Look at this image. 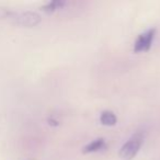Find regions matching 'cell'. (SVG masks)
Segmentation results:
<instances>
[{"mask_svg":"<svg viewBox=\"0 0 160 160\" xmlns=\"http://www.w3.org/2000/svg\"><path fill=\"white\" fill-rule=\"evenodd\" d=\"M144 142V133L138 131L125 142L120 150V157L123 160H132L136 157Z\"/></svg>","mask_w":160,"mask_h":160,"instance_id":"6da1fadb","label":"cell"},{"mask_svg":"<svg viewBox=\"0 0 160 160\" xmlns=\"http://www.w3.org/2000/svg\"><path fill=\"white\" fill-rule=\"evenodd\" d=\"M156 35V29H149L146 32L142 33L136 40L134 44V51L136 53H142V52H147L151 47L152 41Z\"/></svg>","mask_w":160,"mask_h":160,"instance_id":"7a4b0ae2","label":"cell"},{"mask_svg":"<svg viewBox=\"0 0 160 160\" xmlns=\"http://www.w3.org/2000/svg\"><path fill=\"white\" fill-rule=\"evenodd\" d=\"M105 140L103 138H98V139L93 140L90 144H88L85 148L82 149L83 153H91V152H97V151L101 150L104 147Z\"/></svg>","mask_w":160,"mask_h":160,"instance_id":"3957f363","label":"cell"},{"mask_svg":"<svg viewBox=\"0 0 160 160\" xmlns=\"http://www.w3.org/2000/svg\"><path fill=\"white\" fill-rule=\"evenodd\" d=\"M100 121L105 126H114L118 122V118L112 111H103L101 113Z\"/></svg>","mask_w":160,"mask_h":160,"instance_id":"277c9868","label":"cell"},{"mask_svg":"<svg viewBox=\"0 0 160 160\" xmlns=\"http://www.w3.org/2000/svg\"><path fill=\"white\" fill-rule=\"evenodd\" d=\"M65 5H66V2H64V1H59V0H56V1H52V2L47 3L46 6H44V7H43V10L51 13V12L56 11L57 9H60V8L64 7Z\"/></svg>","mask_w":160,"mask_h":160,"instance_id":"5b68a950","label":"cell"}]
</instances>
